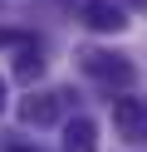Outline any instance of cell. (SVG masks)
Segmentation results:
<instances>
[{
    "mask_svg": "<svg viewBox=\"0 0 147 152\" xmlns=\"http://www.w3.org/2000/svg\"><path fill=\"white\" fill-rule=\"evenodd\" d=\"M118 5H127V10H147V0H118Z\"/></svg>",
    "mask_w": 147,
    "mask_h": 152,
    "instance_id": "7",
    "label": "cell"
},
{
    "mask_svg": "<svg viewBox=\"0 0 147 152\" xmlns=\"http://www.w3.org/2000/svg\"><path fill=\"white\" fill-rule=\"evenodd\" d=\"M83 25L98 30V34H118L127 20H123V5L118 0H83Z\"/></svg>",
    "mask_w": 147,
    "mask_h": 152,
    "instance_id": "4",
    "label": "cell"
},
{
    "mask_svg": "<svg viewBox=\"0 0 147 152\" xmlns=\"http://www.w3.org/2000/svg\"><path fill=\"white\" fill-rule=\"evenodd\" d=\"M0 113H5V79H0Z\"/></svg>",
    "mask_w": 147,
    "mask_h": 152,
    "instance_id": "8",
    "label": "cell"
},
{
    "mask_svg": "<svg viewBox=\"0 0 147 152\" xmlns=\"http://www.w3.org/2000/svg\"><path fill=\"white\" fill-rule=\"evenodd\" d=\"M39 74H44V59H39L34 49H25V54H20V59H15V79H25V83H34Z\"/></svg>",
    "mask_w": 147,
    "mask_h": 152,
    "instance_id": "6",
    "label": "cell"
},
{
    "mask_svg": "<svg viewBox=\"0 0 147 152\" xmlns=\"http://www.w3.org/2000/svg\"><path fill=\"white\" fill-rule=\"evenodd\" d=\"M113 128H118L123 142H147V98L118 93L113 98Z\"/></svg>",
    "mask_w": 147,
    "mask_h": 152,
    "instance_id": "2",
    "label": "cell"
},
{
    "mask_svg": "<svg viewBox=\"0 0 147 152\" xmlns=\"http://www.w3.org/2000/svg\"><path fill=\"white\" fill-rule=\"evenodd\" d=\"M83 69L93 74L98 83H108V88H113V83H118V88H127V83L137 79L132 64H127L123 54H108V49H83Z\"/></svg>",
    "mask_w": 147,
    "mask_h": 152,
    "instance_id": "1",
    "label": "cell"
},
{
    "mask_svg": "<svg viewBox=\"0 0 147 152\" xmlns=\"http://www.w3.org/2000/svg\"><path fill=\"white\" fill-rule=\"evenodd\" d=\"M64 152H98V128H93V118H69V123H64Z\"/></svg>",
    "mask_w": 147,
    "mask_h": 152,
    "instance_id": "5",
    "label": "cell"
},
{
    "mask_svg": "<svg viewBox=\"0 0 147 152\" xmlns=\"http://www.w3.org/2000/svg\"><path fill=\"white\" fill-rule=\"evenodd\" d=\"M59 113H64V98L59 93H29V98H20V118L29 123V128H49V123H59Z\"/></svg>",
    "mask_w": 147,
    "mask_h": 152,
    "instance_id": "3",
    "label": "cell"
}]
</instances>
